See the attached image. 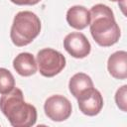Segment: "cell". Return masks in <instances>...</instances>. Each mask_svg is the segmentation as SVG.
Returning <instances> with one entry per match:
<instances>
[{
    "mask_svg": "<svg viewBox=\"0 0 127 127\" xmlns=\"http://www.w3.org/2000/svg\"><path fill=\"white\" fill-rule=\"evenodd\" d=\"M41 32V21L31 11H21L16 14L10 31L12 43L17 47H24L35 40Z\"/></svg>",
    "mask_w": 127,
    "mask_h": 127,
    "instance_id": "cell-3",
    "label": "cell"
},
{
    "mask_svg": "<svg viewBox=\"0 0 127 127\" xmlns=\"http://www.w3.org/2000/svg\"><path fill=\"white\" fill-rule=\"evenodd\" d=\"M0 109L14 127H30L37 121V109L32 104L25 102L23 92L18 87L2 94Z\"/></svg>",
    "mask_w": 127,
    "mask_h": 127,
    "instance_id": "cell-2",
    "label": "cell"
},
{
    "mask_svg": "<svg viewBox=\"0 0 127 127\" xmlns=\"http://www.w3.org/2000/svg\"><path fill=\"white\" fill-rule=\"evenodd\" d=\"M109 73L117 79H125L127 77V53L118 51L113 53L107 62Z\"/></svg>",
    "mask_w": 127,
    "mask_h": 127,
    "instance_id": "cell-8",
    "label": "cell"
},
{
    "mask_svg": "<svg viewBox=\"0 0 127 127\" xmlns=\"http://www.w3.org/2000/svg\"><path fill=\"white\" fill-rule=\"evenodd\" d=\"M44 110L46 115L53 121L62 122L66 120L72 111L71 103L64 95L56 94L50 96L45 104Z\"/></svg>",
    "mask_w": 127,
    "mask_h": 127,
    "instance_id": "cell-5",
    "label": "cell"
},
{
    "mask_svg": "<svg viewBox=\"0 0 127 127\" xmlns=\"http://www.w3.org/2000/svg\"><path fill=\"white\" fill-rule=\"evenodd\" d=\"M15 87L13 74L7 68L0 67V94H6Z\"/></svg>",
    "mask_w": 127,
    "mask_h": 127,
    "instance_id": "cell-12",
    "label": "cell"
},
{
    "mask_svg": "<svg viewBox=\"0 0 127 127\" xmlns=\"http://www.w3.org/2000/svg\"><path fill=\"white\" fill-rule=\"evenodd\" d=\"M110 1H113V2H115V1H118V2H121V1H125V0H110Z\"/></svg>",
    "mask_w": 127,
    "mask_h": 127,
    "instance_id": "cell-15",
    "label": "cell"
},
{
    "mask_svg": "<svg viewBox=\"0 0 127 127\" xmlns=\"http://www.w3.org/2000/svg\"><path fill=\"white\" fill-rule=\"evenodd\" d=\"M115 102L119 109L126 112L127 111V85L124 84L117 89L115 93Z\"/></svg>",
    "mask_w": 127,
    "mask_h": 127,
    "instance_id": "cell-13",
    "label": "cell"
},
{
    "mask_svg": "<svg viewBox=\"0 0 127 127\" xmlns=\"http://www.w3.org/2000/svg\"><path fill=\"white\" fill-rule=\"evenodd\" d=\"M77 103L79 110L87 116L97 115L103 107V98L101 93L94 87L84 90L78 97Z\"/></svg>",
    "mask_w": 127,
    "mask_h": 127,
    "instance_id": "cell-7",
    "label": "cell"
},
{
    "mask_svg": "<svg viewBox=\"0 0 127 127\" xmlns=\"http://www.w3.org/2000/svg\"><path fill=\"white\" fill-rule=\"evenodd\" d=\"M66 22L76 30H83L90 23L89 11L80 5L72 6L66 12Z\"/></svg>",
    "mask_w": 127,
    "mask_h": 127,
    "instance_id": "cell-9",
    "label": "cell"
},
{
    "mask_svg": "<svg viewBox=\"0 0 127 127\" xmlns=\"http://www.w3.org/2000/svg\"><path fill=\"white\" fill-rule=\"evenodd\" d=\"M14 69L22 76H31L37 71V63L30 53H20L13 61Z\"/></svg>",
    "mask_w": 127,
    "mask_h": 127,
    "instance_id": "cell-10",
    "label": "cell"
},
{
    "mask_svg": "<svg viewBox=\"0 0 127 127\" xmlns=\"http://www.w3.org/2000/svg\"><path fill=\"white\" fill-rule=\"evenodd\" d=\"M90 33L101 47H110L120 38V28L115 21L113 11L106 5L96 4L89 11Z\"/></svg>",
    "mask_w": 127,
    "mask_h": 127,
    "instance_id": "cell-1",
    "label": "cell"
},
{
    "mask_svg": "<svg viewBox=\"0 0 127 127\" xmlns=\"http://www.w3.org/2000/svg\"><path fill=\"white\" fill-rule=\"evenodd\" d=\"M91 87H93V82L91 77L83 72L75 73L73 76H71L68 82L69 91L75 98H77L84 90Z\"/></svg>",
    "mask_w": 127,
    "mask_h": 127,
    "instance_id": "cell-11",
    "label": "cell"
},
{
    "mask_svg": "<svg viewBox=\"0 0 127 127\" xmlns=\"http://www.w3.org/2000/svg\"><path fill=\"white\" fill-rule=\"evenodd\" d=\"M39 71L43 76L53 77L60 73L65 66L64 56L51 48L43 49L37 54Z\"/></svg>",
    "mask_w": 127,
    "mask_h": 127,
    "instance_id": "cell-4",
    "label": "cell"
},
{
    "mask_svg": "<svg viewBox=\"0 0 127 127\" xmlns=\"http://www.w3.org/2000/svg\"><path fill=\"white\" fill-rule=\"evenodd\" d=\"M64 48L75 59H83L90 53L91 46L87 38L79 32H72L64 39Z\"/></svg>",
    "mask_w": 127,
    "mask_h": 127,
    "instance_id": "cell-6",
    "label": "cell"
},
{
    "mask_svg": "<svg viewBox=\"0 0 127 127\" xmlns=\"http://www.w3.org/2000/svg\"><path fill=\"white\" fill-rule=\"evenodd\" d=\"M16 5H36L41 0H10Z\"/></svg>",
    "mask_w": 127,
    "mask_h": 127,
    "instance_id": "cell-14",
    "label": "cell"
}]
</instances>
